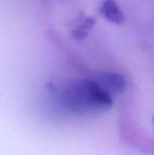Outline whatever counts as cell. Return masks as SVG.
<instances>
[{
    "mask_svg": "<svg viewBox=\"0 0 154 155\" xmlns=\"http://www.w3.org/2000/svg\"><path fill=\"white\" fill-rule=\"evenodd\" d=\"M96 81L112 96L123 93L126 89V80L121 75L114 72L100 73Z\"/></svg>",
    "mask_w": 154,
    "mask_h": 155,
    "instance_id": "obj_2",
    "label": "cell"
},
{
    "mask_svg": "<svg viewBox=\"0 0 154 155\" xmlns=\"http://www.w3.org/2000/svg\"><path fill=\"white\" fill-rule=\"evenodd\" d=\"M153 123H154V117H153Z\"/></svg>",
    "mask_w": 154,
    "mask_h": 155,
    "instance_id": "obj_5",
    "label": "cell"
},
{
    "mask_svg": "<svg viewBox=\"0 0 154 155\" xmlns=\"http://www.w3.org/2000/svg\"><path fill=\"white\" fill-rule=\"evenodd\" d=\"M64 102L71 112L76 114H97L111 108L113 96L96 80L79 79L70 84L66 90Z\"/></svg>",
    "mask_w": 154,
    "mask_h": 155,
    "instance_id": "obj_1",
    "label": "cell"
},
{
    "mask_svg": "<svg viewBox=\"0 0 154 155\" xmlns=\"http://www.w3.org/2000/svg\"><path fill=\"white\" fill-rule=\"evenodd\" d=\"M99 13L103 15V18L114 25H121L126 19L125 14L115 0H105L99 8Z\"/></svg>",
    "mask_w": 154,
    "mask_h": 155,
    "instance_id": "obj_3",
    "label": "cell"
},
{
    "mask_svg": "<svg viewBox=\"0 0 154 155\" xmlns=\"http://www.w3.org/2000/svg\"><path fill=\"white\" fill-rule=\"evenodd\" d=\"M96 19L94 17H88L84 19L82 22L79 23V25L72 31V36L76 40H81V39L86 38L88 36V34L90 33L91 29L94 27Z\"/></svg>",
    "mask_w": 154,
    "mask_h": 155,
    "instance_id": "obj_4",
    "label": "cell"
}]
</instances>
